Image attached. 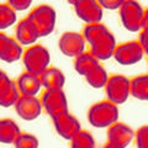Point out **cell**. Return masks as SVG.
I'll return each instance as SVG.
<instances>
[{"instance_id":"6da1fadb","label":"cell","mask_w":148,"mask_h":148,"mask_svg":"<svg viewBox=\"0 0 148 148\" xmlns=\"http://www.w3.org/2000/svg\"><path fill=\"white\" fill-rule=\"evenodd\" d=\"M82 35L90 46V53L98 61H108L114 56L117 46L116 38L103 22L86 25Z\"/></svg>"},{"instance_id":"7a4b0ae2","label":"cell","mask_w":148,"mask_h":148,"mask_svg":"<svg viewBox=\"0 0 148 148\" xmlns=\"http://www.w3.org/2000/svg\"><path fill=\"white\" fill-rule=\"evenodd\" d=\"M117 105L109 100H101L92 104L88 110V121L92 127L105 128L110 127L119 120Z\"/></svg>"},{"instance_id":"3957f363","label":"cell","mask_w":148,"mask_h":148,"mask_svg":"<svg viewBox=\"0 0 148 148\" xmlns=\"http://www.w3.org/2000/svg\"><path fill=\"white\" fill-rule=\"evenodd\" d=\"M22 63H24L26 72L41 75L49 67V51L42 45L35 43L32 46H29L22 54Z\"/></svg>"},{"instance_id":"277c9868","label":"cell","mask_w":148,"mask_h":148,"mask_svg":"<svg viewBox=\"0 0 148 148\" xmlns=\"http://www.w3.org/2000/svg\"><path fill=\"white\" fill-rule=\"evenodd\" d=\"M27 17L36 25L41 37H46L52 34L57 22V12L47 4H42L32 9Z\"/></svg>"},{"instance_id":"5b68a950","label":"cell","mask_w":148,"mask_h":148,"mask_svg":"<svg viewBox=\"0 0 148 148\" xmlns=\"http://www.w3.org/2000/svg\"><path fill=\"white\" fill-rule=\"evenodd\" d=\"M104 88L108 100L115 105L125 104L131 95V80L121 74H114L109 77Z\"/></svg>"},{"instance_id":"8992f818","label":"cell","mask_w":148,"mask_h":148,"mask_svg":"<svg viewBox=\"0 0 148 148\" xmlns=\"http://www.w3.org/2000/svg\"><path fill=\"white\" fill-rule=\"evenodd\" d=\"M119 11L121 24L127 31L137 32L142 30V18L145 10L137 0H125Z\"/></svg>"},{"instance_id":"52a82bcc","label":"cell","mask_w":148,"mask_h":148,"mask_svg":"<svg viewBox=\"0 0 148 148\" xmlns=\"http://www.w3.org/2000/svg\"><path fill=\"white\" fill-rule=\"evenodd\" d=\"M41 104L51 119L68 111V99L63 89L45 90L41 98Z\"/></svg>"},{"instance_id":"ba28073f","label":"cell","mask_w":148,"mask_h":148,"mask_svg":"<svg viewBox=\"0 0 148 148\" xmlns=\"http://www.w3.org/2000/svg\"><path fill=\"white\" fill-rule=\"evenodd\" d=\"M143 56H145V52L138 41H127V42L116 46L112 57L122 66H132L140 62Z\"/></svg>"},{"instance_id":"9c48e42d","label":"cell","mask_w":148,"mask_h":148,"mask_svg":"<svg viewBox=\"0 0 148 148\" xmlns=\"http://www.w3.org/2000/svg\"><path fill=\"white\" fill-rule=\"evenodd\" d=\"M52 121L57 133L67 141H72L82 131L79 120L72 114H69V111L53 117Z\"/></svg>"},{"instance_id":"30bf717a","label":"cell","mask_w":148,"mask_h":148,"mask_svg":"<svg viewBox=\"0 0 148 148\" xmlns=\"http://www.w3.org/2000/svg\"><path fill=\"white\" fill-rule=\"evenodd\" d=\"M85 40L82 34L74 31L64 32L58 41V47L61 52L71 58H75L83 52H85Z\"/></svg>"},{"instance_id":"8fae6325","label":"cell","mask_w":148,"mask_h":148,"mask_svg":"<svg viewBox=\"0 0 148 148\" xmlns=\"http://www.w3.org/2000/svg\"><path fill=\"white\" fill-rule=\"evenodd\" d=\"M77 16L86 25L101 22L104 16V9L98 0H82L73 6Z\"/></svg>"},{"instance_id":"7c38bea8","label":"cell","mask_w":148,"mask_h":148,"mask_svg":"<svg viewBox=\"0 0 148 148\" xmlns=\"http://www.w3.org/2000/svg\"><path fill=\"white\" fill-rule=\"evenodd\" d=\"M16 114L25 121H34L42 112V104L36 96H27L20 95L15 103Z\"/></svg>"},{"instance_id":"4fadbf2b","label":"cell","mask_w":148,"mask_h":148,"mask_svg":"<svg viewBox=\"0 0 148 148\" xmlns=\"http://www.w3.org/2000/svg\"><path fill=\"white\" fill-rule=\"evenodd\" d=\"M18 98H20V91L17 89L16 82L10 79V77L0 69V106L1 108L14 106Z\"/></svg>"},{"instance_id":"5bb4252c","label":"cell","mask_w":148,"mask_h":148,"mask_svg":"<svg viewBox=\"0 0 148 148\" xmlns=\"http://www.w3.org/2000/svg\"><path fill=\"white\" fill-rule=\"evenodd\" d=\"M22 54V46L15 38L9 37L3 34V31H0V59L6 63H14L21 59Z\"/></svg>"},{"instance_id":"9a60e30c","label":"cell","mask_w":148,"mask_h":148,"mask_svg":"<svg viewBox=\"0 0 148 148\" xmlns=\"http://www.w3.org/2000/svg\"><path fill=\"white\" fill-rule=\"evenodd\" d=\"M40 32L36 25L29 17L20 20L15 29V40L21 46H32L40 38Z\"/></svg>"},{"instance_id":"2e32d148","label":"cell","mask_w":148,"mask_h":148,"mask_svg":"<svg viewBox=\"0 0 148 148\" xmlns=\"http://www.w3.org/2000/svg\"><path fill=\"white\" fill-rule=\"evenodd\" d=\"M135 138V132L128 125L123 122H115L108 127V142L115 143L126 148Z\"/></svg>"},{"instance_id":"e0dca14e","label":"cell","mask_w":148,"mask_h":148,"mask_svg":"<svg viewBox=\"0 0 148 148\" xmlns=\"http://www.w3.org/2000/svg\"><path fill=\"white\" fill-rule=\"evenodd\" d=\"M16 85L18 91H20V95L27 96H36V94H38V91L42 88L40 75L29 73L26 71L18 75L16 79Z\"/></svg>"},{"instance_id":"ac0fdd59","label":"cell","mask_w":148,"mask_h":148,"mask_svg":"<svg viewBox=\"0 0 148 148\" xmlns=\"http://www.w3.org/2000/svg\"><path fill=\"white\" fill-rule=\"evenodd\" d=\"M41 84L46 90L49 89H63L66 84V75L61 69L56 67H48L40 75Z\"/></svg>"},{"instance_id":"d6986e66","label":"cell","mask_w":148,"mask_h":148,"mask_svg":"<svg viewBox=\"0 0 148 148\" xmlns=\"http://www.w3.org/2000/svg\"><path fill=\"white\" fill-rule=\"evenodd\" d=\"M21 133L18 125L11 119H0V143L12 145Z\"/></svg>"},{"instance_id":"ffe728a7","label":"cell","mask_w":148,"mask_h":148,"mask_svg":"<svg viewBox=\"0 0 148 148\" xmlns=\"http://www.w3.org/2000/svg\"><path fill=\"white\" fill-rule=\"evenodd\" d=\"M84 78L91 88L101 89V88H104L106 85V82L109 79V74L106 72V69L100 63H98L85 74Z\"/></svg>"},{"instance_id":"44dd1931","label":"cell","mask_w":148,"mask_h":148,"mask_svg":"<svg viewBox=\"0 0 148 148\" xmlns=\"http://www.w3.org/2000/svg\"><path fill=\"white\" fill-rule=\"evenodd\" d=\"M131 95L142 101H148V74L137 75L131 79Z\"/></svg>"},{"instance_id":"7402d4cb","label":"cell","mask_w":148,"mask_h":148,"mask_svg":"<svg viewBox=\"0 0 148 148\" xmlns=\"http://www.w3.org/2000/svg\"><path fill=\"white\" fill-rule=\"evenodd\" d=\"M98 63H100V61H98L90 52H83L82 54L74 58V69L77 71L78 74L84 77Z\"/></svg>"},{"instance_id":"603a6c76","label":"cell","mask_w":148,"mask_h":148,"mask_svg":"<svg viewBox=\"0 0 148 148\" xmlns=\"http://www.w3.org/2000/svg\"><path fill=\"white\" fill-rule=\"evenodd\" d=\"M16 22V11L9 4L0 3V31L6 30Z\"/></svg>"},{"instance_id":"cb8c5ba5","label":"cell","mask_w":148,"mask_h":148,"mask_svg":"<svg viewBox=\"0 0 148 148\" xmlns=\"http://www.w3.org/2000/svg\"><path fill=\"white\" fill-rule=\"evenodd\" d=\"M71 148H95V140L90 132L82 130L71 141Z\"/></svg>"},{"instance_id":"d4e9b609","label":"cell","mask_w":148,"mask_h":148,"mask_svg":"<svg viewBox=\"0 0 148 148\" xmlns=\"http://www.w3.org/2000/svg\"><path fill=\"white\" fill-rule=\"evenodd\" d=\"M15 148H38V138L35 135H31L29 132H21L14 141Z\"/></svg>"},{"instance_id":"484cf974","label":"cell","mask_w":148,"mask_h":148,"mask_svg":"<svg viewBox=\"0 0 148 148\" xmlns=\"http://www.w3.org/2000/svg\"><path fill=\"white\" fill-rule=\"evenodd\" d=\"M135 142L137 148H148V125L141 126L135 132Z\"/></svg>"},{"instance_id":"4316f807","label":"cell","mask_w":148,"mask_h":148,"mask_svg":"<svg viewBox=\"0 0 148 148\" xmlns=\"http://www.w3.org/2000/svg\"><path fill=\"white\" fill-rule=\"evenodd\" d=\"M8 4L15 11H24L31 6L32 0H8Z\"/></svg>"},{"instance_id":"83f0119b","label":"cell","mask_w":148,"mask_h":148,"mask_svg":"<svg viewBox=\"0 0 148 148\" xmlns=\"http://www.w3.org/2000/svg\"><path fill=\"white\" fill-rule=\"evenodd\" d=\"M125 0H98V3L101 5L103 9L106 10H116L123 4Z\"/></svg>"},{"instance_id":"f1b7e54d","label":"cell","mask_w":148,"mask_h":148,"mask_svg":"<svg viewBox=\"0 0 148 148\" xmlns=\"http://www.w3.org/2000/svg\"><path fill=\"white\" fill-rule=\"evenodd\" d=\"M138 42L142 46L143 48V52L148 57V30H141V34H140V40Z\"/></svg>"},{"instance_id":"f546056e","label":"cell","mask_w":148,"mask_h":148,"mask_svg":"<svg viewBox=\"0 0 148 148\" xmlns=\"http://www.w3.org/2000/svg\"><path fill=\"white\" fill-rule=\"evenodd\" d=\"M142 30H148V8L143 12V18H142Z\"/></svg>"},{"instance_id":"4dcf8cb0","label":"cell","mask_w":148,"mask_h":148,"mask_svg":"<svg viewBox=\"0 0 148 148\" xmlns=\"http://www.w3.org/2000/svg\"><path fill=\"white\" fill-rule=\"evenodd\" d=\"M103 148H123V147L119 146V145H115V143H110V142H108Z\"/></svg>"},{"instance_id":"1f68e13d","label":"cell","mask_w":148,"mask_h":148,"mask_svg":"<svg viewBox=\"0 0 148 148\" xmlns=\"http://www.w3.org/2000/svg\"><path fill=\"white\" fill-rule=\"evenodd\" d=\"M67 1L69 3V4H71V5H75V4H78V3H79V1H82V0H67Z\"/></svg>"}]
</instances>
